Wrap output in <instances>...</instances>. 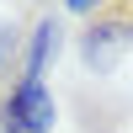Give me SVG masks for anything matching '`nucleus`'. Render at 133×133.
<instances>
[{
    "instance_id": "obj_1",
    "label": "nucleus",
    "mask_w": 133,
    "mask_h": 133,
    "mask_svg": "<svg viewBox=\"0 0 133 133\" xmlns=\"http://www.w3.org/2000/svg\"><path fill=\"white\" fill-rule=\"evenodd\" d=\"M128 43H133V0H96L75 48L91 75H112L128 59Z\"/></svg>"
},
{
    "instance_id": "obj_2",
    "label": "nucleus",
    "mask_w": 133,
    "mask_h": 133,
    "mask_svg": "<svg viewBox=\"0 0 133 133\" xmlns=\"http://www.w3.org/2000/svg\"><path fill=\"white\" fill-rule=\"evenodd\" d=\"M59 123V101L43 80H16L0 101V133H48Z\"/></svg>"
},
{
    "instance_id": "obj_3",
    "label": "nucleus",
    "mask_w": 133,
    "mask_h": 133,
    "mask_svg": "<svg viewBox=\"0 0 133 133\" xmlns=\"http://www.w3.org/2000/svg\"><path fill=\"white\" fill-rule=\"evenodd\" d=\"M59 48H64V21L48 11V16H37V27H32L27 43H21V80H43L48 64L59 59Z\"/></svg>"
},
{
    "instance_id": "obj_4",
    "label": "nucleus",
    "mask_w": 133,
    "mask_h": 133,
    "mask_svg": "<svg viewBox=\"0 0 133 133\" xmlns=\"http://www.w3.org/2000/svg\"><path fill=\"white\" fill-rule=\"evenodd\" d=\"M21 43H27V27L16 16H0V101L21 80Z\"/></svg>"
},
{
    "instance_id": "obj_5",
    "label": "nucleus",
    "mask_w": 133,
    "mask_h": 133,
    "mask_svg": "<svg viewBox=\"0 0 133 133\" xmlns=\"http://www.w3.org/2000/svg\"><path fill=\"white\" fill-rule=\"evenodd\" d=\"M85 133H128L123 107H112V112H91V117H85Z\"/></svg>"
},
{
    "instance_id": "obj_6",
    "label": "nucleus",
    "mask_w": 133,
    "mask_h": 133,
    "mask_svg": "<svg viewBox=\"0 0 133 133\" xmlns=\"http://www.w3.org/2000/svg\"><path fill=\"white\" fill-rule=\"evenodd\" d=\"M91 5H96V0H64V11H69V16H91Z\"/></svg>"
}]
</instances>
